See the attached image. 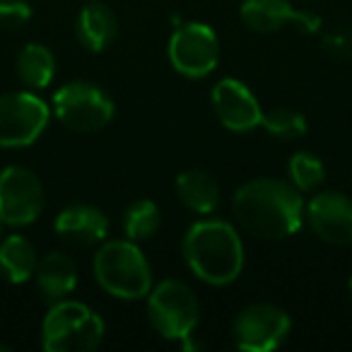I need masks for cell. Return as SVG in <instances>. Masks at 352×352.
<instances>
[{
    "instance_id": "obj_1",
    "label": "cell",
    "mask_w": 352,
    "mask_h": 352,
    "mask_svg": "<svg viewBox=\"0 0 352 352\" xmlns=\"http://www.w3.org/2000/svg\"><path fill=\"white\" fill-rule=\"evenodd\" d=\"M302 191L283 179H251L236 188L232 210L241 227L258 239H285L304 225Z\"/></svg>"
},
{
    "instance_id": "obj_2",
    "label": "cell",
    "mask_w": 352,
    "mask_h": 352,
    "mask_svg": "<svg viewBox=\"0 0 352 352\" xmlns=\"http://www.w3.org/2000/svg\"><path fill=\"white\" fill-rule=\"evenodd\" d=\"M184 258L198 280L225 287L244 270V244L230 222L201 220L184 236Z\"/></svg>"
},
{
    "instance_id": "obj_3",
    "label": "cell",
    "mask_w": 352,
    "mask_h": 352,
    "mask_svg": "<svg viewBox=\"0 0 352 352\" xmlns=\"http://www.w3.org/2000/svg\"><path fill=\"white\" fill-rule=\"evenodd\" d=\"M92 273L104 292L126 302L147 297L152 289V268L138 241L131 239H104L94 254Z\"/></svg>"
},
{
    "instance_id": "obj_4",
    "label": "cell",
    "mask_w": 352,
    "mask_h": 352,
    "mask_svg": "<svg viewBox=\"0 0 352 352\" xmlns=\"http://www.w3.org/2000/svg\"><path fill=\"white\" fill-rule=\"evenodd\" d=\"M102 340V316L75 299H58L41 323V345L46 352H89Z\"/></svg>"
},
{
    "instance_id": "obj_5",
    "label": "cell",
    "mask_w": 352,
    "mask_h": 352,
    "mask_svg": "<svg viewBox=\"0 0 352 352\" xmlns=\"http://www.w3.org/2000/svg\"><path fill=\"white\" fill-rule=\"evenodd\" d=\"M198 297L182 280H162L147 292L150 326L166 340H186L198 328Z\"/></svg>"
},
{
    "instance_id": "obj_6",
    "label": "cell",
    "mask_w": 352,
    "mask_h": 352,
    "mask_svg": "<svg viewBox=\"0 0 352 352\" xmlns=\"http://www.w3.org/2000/svg\"><path fill=\"white\" fill-rule=\"evenodd\" d=\"M51 111L65 128L75 133H97L113 118V102L102 87L75 80L54 94Z\"/></svg>"
},
{
    "instance_id": "obj_7",
    "label": "cell",
    "mask_w": 352,
    "mask_h": 352,
    "mask_svg": "<svg viewBox=\"0 0 352 352\" xmlns=\"http://www.w3.org/2000/svg\"><path fill=\"white\" fill-rule=\"evenodd\" d=\"M166 56L176 73H182L184 78L201 80L217 68L220 41L215 32L203 22H182L171 32Z\"/></svg>"
},
{
    "instance_id": "obj_8",
    "label": "cell",
    "mask_w": 352,
    "mask_h": 352,
    "mask_svg": "<svg viewBox=\"0 0 352 352\" xmlns=\"http://www.w3.org/2000/svg\"><path fill=\"white\" fill-rule=\"evenodd\" d=\"M51 121V107L34 92L0 94V147H27Z\"/></svg>"
},
{
    "instance_id": "obj_9",
    "label": "cell",
    "mask_w": 352,
    "mask_h": 352,
    "mask_svg": "<svg viewBox=\"0 0 352 352\" xmlns=\"http://www.w3.org/2000/svg\"><path fill=\"white\" fill-rule=\"evenodd\" d=\"M292 321L285 309L268 302L249 304L234 318L232 338L244 352H273L287 340Z\"/></svg>"
},
{
    "instance_id": "obj_10",
    "label": "cell",
    "mask_w": 352,
    "mask_h": 352,
    "mask_svg": "<svg viewBox=\"0 0 352 352\" xmlns=\"http://www.w3.org/2000/svg\"><path fill=\"white\" fill-rule=\"evenodd\" d=\"M44 210V186L39 176L25 166L0 171V220L6 227H27Z\"/></svg>"
},
{
    "instance_id": "obj_11",
    "label": "cell",
    "mask_w": 352,
    "mask_h": 352,
    "mask_svg": "<svg viewBox=\"0 0 352 352\" xmlns=\"http://www.w3.org/2000/svg\"><path fill=\"white\" fill-rule=\"evenodd\" d=\"M239 15L249 30L261 32V34L280 32L289 25L302 34H316L323 25L316 12L297 10L289 0H244Z\"/></svg>"
},
{
    "instance_id": "obj_12",
    "label": "cell",
    "mask_w": 352,
    "mask_h": 352,
    "mask_svg": "<svg viewBox=\"0 0 352 352\" xmlns=\"http://www.w3.org/2000/svg\"><path fill=\"white\" fill-rule=\"evenodd\" d=\"M304 220L328 244H352V198L345 193L323 191L314 196L304 208Z\"/></svg>"
},
{
    "instance_id": "obj_13",
    "label": "cell",
    "mask_w": 352,
    "mask_h": 352,
    "mask_svg": "<svg viewBox=\"0 0 352 352\" xmlns=\"http://www.w3.org/2000/svg\"><path fill=\"white\" fill-rule=\"evenodd\" d=\"M212 109L215 116L225 128L234 133H246L261 126L263 109H261L256 94L246 87L241 80L225 78L212 87Z\"/></svg>"
},
{
    "instance_id": "obj_14",
    "label": "cell",
    "mask_w": 352,
    "mask_h": 352,
    "mask_svg": "<svg viewBox=\"0 0 352 352\" xmlns=\"http://www.w3.org/2000/svg\"><path fill=\"white\" fill-rule=\"evenodd\" d=\"M109 227H111L109 217L99 208L85 206V203L63 208L54 222V230L58 232V236L78 246L102 244L109 236Z\"/></svg>"
},
{
    "instance_id": "obj_15",
    "label": "cell",
    "mask_w": 352,
    "mask_h": 352,
    "mask_svg": "<svg viewBox=\"0 0 352 352\" xmlns=\"http://www.w3.org/2000/svg\"><path fill=\"white\" fill-rule=\"evenodd\" d=\"M75 34L85 49L99 54L113 44L118 34V20L111 8L99 0H92L80 10L78 22H75Z\"/></svg>"
},
{
    "instance_id": "obj_16",
    "label": "cell",
    "mask_w": 352,
    "mask_h": 352,
    "mask_svg": "<svg viewBox=\"0 0 352 352\" xmlns=\"http://www.w3.org/2000/svg\"><path fill=\"white\" fill-rule=\"evenodd\" d=\"M34 280L46 299L58 302V299H65L68 294L75 292V287H78V268H75L70 256L60 254V251H49L36 263Z\"/></svg>"
},
{
    "instance_id": "obj_17",
    "label": "cell",
    "mask_w": 352,
    "mask_h": 352,
    "mask_svg": "<svg viewBox=\"0 0 352 352\" xmlns=\"http://www.w3.org/2000/svg\"><path fill=\"white\" fill-rule=\"evenodd\" d=\"M176 196L198 215H210L220 206V186L206 169H186L176 176Z\"/></svg>"
},
{
    "instance_id": "obj_18",
    "label": "cell",
    "mask_w": 352,
    "mask_h": 352,
    "mask_svg": "<svg viewBox=\"0 0 352 352\" xmlns=\"http://www.w3.org/2000/svg\"><path fill=\"white\" fill-rule=\"evenodd\" d=\"M39 254L34 244L22 234H8L0 239V275L12 285H22L34 278Z\"/></svg>"
},
{
    "instance_id": "obj_19",
    "label": "cell",
    "mask_w": 352,
    "mask_h": 352,
    "mask_svg": "<svg viewBox=\"0 0 352 352\" xmlns=\"http://www.w3.org/2000/svg\"><path fill=\"white\" fill-rule=\"evenodd\" d=\"M17 75L30 89H44L56 78V56L44 44H27L17 56Z\"/></svg>"
},
{
    "instance_id": "obj_20",
    "label": "cell",
    "mask_w": 352,
    "mask_h": 352,
    "mask_svg": "<svg viewBox=\"0 0 352 352\" xmlns=\"http://www.w3.org/2000/svg\"><path fill=\"white\" fill-rule=\"evenodd\" d=\"M160 208L157 203L140 198V201H133L131 206L123 212V232H126V239L131 241H145L160 230Z\"/></svg>"
},
{
    "instance_id": "obj_21",
    "label": "cell",
    "mask_w": 352,
    "mask_h": 352,
    "mask_svg": "<svg viewBox=\"0 0 352 352\" xmlns=\"http://www.w3.org/2000/svg\"><path fill=\"white\" fill-rule=\"evenodd\" d=\"M289 182L299 188V191H316L323 182H326V166H323L321 157L314 152H294L287 162Z\"/></svg>"
},
{
    "instance_id": "obj_22",
    "label": "cell",
    "mask_w": 352,
    "mask_h": 352,
    "mask_svg": "<svg viewBox=\"0 0 352 352\" xmlns=\"http://www.w3.org/2000/svg\"><path fill=\"white\" fill-rule=\"evenodd\" d=\"M261 128H265V133L280 138V140H297V138L307 135V118L294 109L275 107L270 111H263Z\"/></svg>"
},
{
    "instance_id": "obj_23",
    "label": "cell",
    "mask_w": 352,
    "mask_h": 352,
    "mask_svg": "<svg viewBox=\"0 0 352 352\" xmlns=\"http://www.w3.org/2000/svg\"><path fill=\"white\" fill-rule=\"evenodd\" d=\"M32 20V8L25 0H0V30L17 32Z\"/></svg>"
},
{
    "instance_id": "obj_24",
    "label": "cell",
    "mask_w": 352,
    "mask_h": 352,
    "mask_svg": "<svg viewBox=\"0 0 352 352\" xmlns=\"http://www.w3.org/2000/svg\"><path fill=\"white\" fill-rule=\"evenodd\" d=\"M323 51L338 60L352 58V30H333L323 36Z\"/></svg>"
},
{
    "instance_id": "obj_25",
    "label": "cell",
    "mask_w": 352,
    "mask_h": 352,
    "mask_svg": "<svg viewBox=\"0 0 352 352\" xmlns=\"http://www.w3.org/2000/svg\"><path fill=\"white\" fill-rule=\"evenodd\" d=\"M3 230H6V222L0 220V239H3Z\"/></svg>"
},
{
    "instance_id": "obj_26",
    "label": "cell",
    "mask_w": 352,
    "mask_h": 352,
    "mask_svg": "<svg viewBox=\"0 0 352 352\" xmlns=\"http://www.w3.org/2000/svg\"><path fill=\"white\" fill-rule=\"evenodd\" d=\"M0 352H10V347H8V345H0Z\"/></svg>"
},
{
    "instance_id": "obj_27",
    "label": "cell",
    "mask_w": 352,
    "mask_h": 352,
    "mask_svg": "<svg viewBox=\"0 0 352 352\" xmlns=\"http://www.w3.org/2000/svg\"><path fill=\"white\" fill-rule=\"evenodd\" d=\"M350 299H352V278H350Z\"/></svg>"
}]
</instances>
